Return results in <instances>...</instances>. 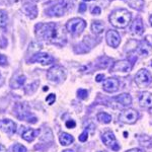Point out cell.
I'll list each match as a JSON object with an SVG mask.
<instances>
[{
    "instance_id": "cell-19",
    "label": "cell",
    "mask_w": 152,
    "mask_h": 152,
    "mask_svg": "<svg viewBox=\"0 0 152 152\" xmlns=\"http://www.w3.org/2000/svg\"><path fill=\"white\" fill-rule=\"evenodd\" d=\"M91 31H94L95 35H99V34L104 33V24L99 20L94 21L91 24Z\"/></svg>"
},
{
    "instance_id": "cell-16",
    "label": "cell",
    "mask_w": 152,
    "mask_h": 152,
    "mask_svg": "<svg viewBox=\"0 0 152 152\" xmlns=\"http://www.w3.org/2000/svg\"><path fill=\"white\" fill-rule=\"evenodd\" d=\"M40 134V131L39 130H34V129H26L24 132L21 134V137L28 142H31L34 141L37 138V136Z\"/></svg>"
},
{
    "instance_id": "cell-28",
    "label": "cell",
    "mask_w": 152,
    "mask_h": 152,
    "mask_svg": "<svg viewBox=\"0 0 152 152\" xmlns=\"http://www.w3.org/2000/svg\"><path fill=\"white\" fill-rule=\"evenodd\" d=\"M75 126H76V123L73 121V120H70V121L66 122V127H67V128L73 129V128H75Z\"/></svg>"
},
{
    "instance_id": "cell-21",
    "label": "cell",
    "mask_w": 152,
    "mask_h": 152,
    "mask_svg": "<svg viewBox=\"0 0 152 152\" xmlns=\"http://www.w3.org/2000/svg\"><path fill=\"white\" fill-rule=\"evenodd\" d=\"M97 120L100 122V123H104V124H109L110 122L112 121V116L107 113H99L97 115Z\"/></svg>"
},
{
    "instance_id": "cell-24",
    "label": "cell",
    "mask_w": 152,
    "mask_h": 152,
    "mask_svg": "<svg viewBox=\"0 0 152 152\" xmlns=\"http://www.w3.org/2000/svg\"><path fill=\"white\" fill-rule=\"evenodd\" d=\"M12 149H13V152H26V148L21 144H15Z\"/></svg>"
},
{
    "instance_id": "cell-36",
    "label": "cell",
    "mask_w": 152,
    "mask_h": 152,
    "mask_svg": "<svg viewBox=\"0 0 152 152\" xmlns=\"http://www.w3.org/2000/svg\"><path fill=\"white\" fill-rule=\"evenodd\" d=\"M63 152H74V151H72V150H69V149H67V150H64Z\"/></svg>"
},
{
    "instance_id": "cell-31",
    "label": "cell",
    "mask_w": 152,
    "mask_h": 152,
    "mask_svg": "<svg viewBox=\"0 0 152 152\" xmlns=\"http://www.w3.org/2000/svg\"><path fill=\"white\" fill-rule=\"evenodd\" d=\"M86 9H87L86 4H85V3H80L79 8H78V11H79V12H84Z\"/></svg>"
},
{
    "instance_id": "cell-33",
    "label": "cell",
    "mask_w": 152,
    "mask_h": 152,
    "mask_svg": "<svg viewBox=\"0 0 152 152\" xmlns=\"http://www.w3.org/2000/svg\"><path fill=\"white\" fill-rule=\"evenodd\" d=\"M126 152H142V151L138 148H134V149H130V150L126 151Z\"/></svg>"
},
{
    "instance_id": "cell-7",
    "label": "cell",
    "mask_w": 152,
    "mask_h": 152,
    "mask_svg": "<svg viewBox=\"0 0 152 152\" xmlns=\"http://www.w3.org/2000/svg\"><path fill=\"white\" fill-rule=\"evenodd\" d=\"M132 69V63L129 60H120L115 62L111 67V72L128 73Z\"/></svg>"
},
{
    "instance_id": "cell-1",
    "label": "cell",
    "mask_w": 152,
    "mask_h": 152,
    "mask_svg": "<svg viewBox=\"0 0 152 152\" xmlns=\"http://www.w3.org/2000/svg\"><path fill=\"white\" fill-rule=\"evenodd\" d=\"M36 36L50 43L63 45L66 43V35L63 29L55 23H39L36 26Z\"/></svg>"
},
{
    "instance_id": "cell-15",
    "label": "cell",
    "mask_w": 152,
    "mask_h": 152,
    "mask_svg": "<svg viewBox=\"0 0 152 152\" xmlns=\"http://www.w3.org/2000/svg\"><path fill=\"white\" fill-rule=\"evenodd\" d=\"M131 31L134 35H137V36H140L143 34L144 26H143V23H142V19L140 18H136L134 20V23H132V26H131Z\"/></svg>"
},
{
    "instance_id": "cell-32",
    "label": "cell",
    "mask_w": 152,
    "mask_h": 152,
    "mask_svg": "<svg viewBox=\"0 0 152 152\" xmlns=\"http://www.w3.org/2000/svg\"><path fill=\"white\" fill-rule=\"evenodd\" d=\"M104 74H99L96 76V78H95V79H96L97 82H100V81H102V79H104Z\"/></svg>"
},
{
    "instance_id": "cell-29",
    "label": "cell",
    "mask_w": 152,
    "mask_h": 152,
    "mask_svg": "<svg viewBox=\"0 0 152 152\" xmlns=\"http://www.w3.org/2000/svg\"><path fill=\"white\" fill-rule=\"evenodd\" d=\"M24 81H26V77H24V76H19L18 79H16V82L18 83V87L21 86V85H23V83H24Z\"/></svg>"
},
{
    "instance_id": "cell-14",
    "label": "cell",
    "mask_w": 152,
    "mask_h": 152,
    "mask_svg": "<svg viewBox=\"0 0 152 152\" xmlns=\"http://www.w3.org/2000/svg\"><path fill=\"white\" fill-rule=\"evenodd\" d=\"M139 102H140L141 107L150 109L152 107V94L151 92L145 91L143 94H141L140 99H139Z\"/></svg>"
},
{
    "instance_id": "cell-12",
    "label": "cell",
    "mask_w": 152,
    "mask_h": 152,
    "mask_svg": "<svg viewBox=\"0 0 152 152\" xmlns=\"http://www.w3.org/2000/svg\"><path fill=\"white\" fill-rule=\"evenodd\" d=\"M68 9L66 8V6L63 3H58L55 5L51 6L50 8L47 10V14L49 16H62L65 14V12Z\"/></svg>"
},
{
    "instance_id": "cell-30",
    "label": "cell",
    "mask_w": 152,
    "mask_h": 152,
    "mask_svg": "<svg viewBox=\"0 0 152 152\" xmlns=\"http://www.w3.org/2000/svg\"><path fill=\"white\" fill-rule=\"evenodd\" d=\"M100 8L99 6H95V7H94V9L91 10V13L92 14H94V15H99V14H100Z\"/></svg>"
},
{
    "instance_id": "cell-5",
    "label": "cell",
    "mask_w": 152,
    "mask_h": 152,
    "mask_svg": "<svg viewBox=\"0 0 152 152\" xmlns=\"http://www.w3.org/2000/svg\"><path fill=\"white\" fill-rule=\"evenodd\" d=\"M138 112L135 111L133 109H128V110H124L120 113L119 115V120L121 122H123L125 124H134L136 123V121L138 120Z\"/></svg>"
},
{
    "instance_id": "cell-13",
    "label": "cell",
    "mask_w": 152,
    "mask_h": 152,
    "mask_svg": "<svg viewBox=\"0 0 152 152\" xmlns=\"http://www.w3.org/2000/svg\"><path fill=\"white\" fill-rule=\"evenodd\" d=\"M0 130L7 134H14L16 132V124L8 119L0 121Z\"/></svg>"
},
{
    "instance_id": "cell-27",
    "label": "cell",
    "mask_w": 152,
    "mask_h": 152,
    "mask_svg": "<svg viewBox=\"0 0 152 152\" xmlns=\"http://www.w3.org/2000/svg\"><path fill=\"white\" fill-rule=\"evenodd\" d=\"M7 65V58L6 56L0 54V66H5Z\"/></svg>"
},
{
    "instance_id": "cell-4",
    "label": "cell",
    "mask_w": 152,
    "mask_h": 152,
    "mask_svg": "<svg viewBox=\"0 0 152 152\" xmlns=\"http://www.w3.org/2000/svg\"><path fill=\"white\" fill-rule=\"evenodd\" d=\"M47 78L51 82L60 83L64 81L66 78V71L64 68L60 67V66H54L48 70Z\"/></svg>"
},
{
    "instance_id": "cell-11",
    "label": "cell",
    "mask_w": 152,
    "mask_h": 152,
    "mask_svg": "<svg viewBox=\"0 0 152 152\" xmlns=\"http://www.w3.org/2000/svg\"><path fill=\"white\" fill-rule=\"evenodd\" d=\"M53 61L54 58L47 53H38L31 59V62H39L42 65H49L53 63Z\"/></svg>"
},
{
    "instance_id": "cell-25",
    "label": "cell",
    "mask_w": 152,
    "mask_h": 152,
    "mask_svg": "<svg viewBox=\"0 0 152 152\" xmlns=\"http://www.w3.org/2000/svg\"><path fill=\"white\" fill-rule=\"evenodd\" d=\"M46 100H47V102L49 104H53L54 102H55V100H56V95L55 94H49L48 96H47V99H46Z\"/></svg>"
},
{
    "instance_id": "cell-20",
    "label": "cell",
    "mask_w": 152,
    "mask_h": 152,
    "mask_svg": "<svg viewBox=\"0 0 152 152\" xmlns=\"http://www.w3.org/2000/svg\"><path fill=\"white\" fill-rule=\"evenodd\" d=\"M128 4L132 8L136 9V10H140L143 7L144 0H128Z\"/></svg>"
},
{
    "instance_id": "cell-17",
    "label": "cell",
    "mask_w": 152,
    "mask_h": 152,
    "mask_svg": "<svg viewBox=\"0 0 152 152\" xmlns=\"http://www.w3.org/2000/svg\"><path fill=\"white\" fill-rule=\"evenodd\" d=\"M116 100L119 102V104L124 105V107H128V105L132 104V99H131V96H130V94H120L119 96L116 97Z\"/></svg>"
},
{
    "instance_id": "cell-35",
    "label": "cell",
    "mask_w": 152,
    "mask_h": 152,
    "mask_svg": "<svg viewBox=\"0 0 152 152\" xmlns=\"http://www.w3.org/2000/svg\"><path fill=\"white\" fill-rule=\"evenodd\" d=\"M149 23H150V24H151V26H152V15L149 18Z\"/></svg>"
},
{
    "instance_id": "cell-10",
    "label": "cell",
    "mask_w": 152,
    "mask_h": 152,
    "mask_svg": "<svg viewBox=\"0 0 152 152\" xmlns=\"http://www.w3.org/2000/svg\"><path fill=\"white\" fill-rule=\"evenodd\" d=\"M120 86V81L117 79V78H107V79L104 81V85H102V88H104V91L107 92H115L119 89Z\"/></svg>"
},
{
    "instance_id": "cell-22",
    "label": "cell",
    "mask_w": 152,
    "mask_h": 152,
    "mask_svg": "<svg viewBox=\"0 0 152 152\" xmlns=\"http://www.w3.org/2000/svg\"><path fill=\"white\" fill-rule=\"evenodd\" d=\"M7 19H8V18H7L6 11L0 10V26H2V28L5 26L7 23Z\"/></svg>"
},
{
    "instance_id": "cell-9",
    "label": "cell",
    "mask_w": 152,
    "mask_h": 152,
    "mask_svg": "<svg viewBox=\"0 0 152 152\" xmlns=\"http://www.w3.org/2000/svg\"><path fill=\"white\" fill-rule=\"evenodd\" d=\"M105 39H107V45L113 48H117L120 45V43H121V37H120L119 33L116 31H113V29L107 31Z\"/></svg>"
},
{
    "instance_id": "cell-18",
    "label": "cell",
    "mask_w": 152,
    "mask_h": 152,
    "mask_svg": "<svg viewBox=\"0 0 152 152\" xmlns=\"http://www.w3.org/2000/svg\"><path fill=\"white\" fill-rule=\"evenodd\" d=\"M59 140H60V143L64 146H67V145H70L73 141H74V138L73 136H71L70 134L68 133H61L60 136H59Z\"/></svg>"
},
{
    "instance_id": "cell-3",
    "label": "cell",
    "mask_w": 152,
    "mask_h": 152,
    "mask_svg": "<svg viewBox=\"0 0 152 152\" xmlns=\"http://www.w3.org/2000/svg\"><path fill=\"white\" fill-rule=\"evenodd\" d=\"M85 26H86V23L79 18L70 19L66 23V28L72 35H80L83 31V29L85 28Z\"/></svg>"
},
{
    "instance_id": "cell-23",
    "label": "cell",
    "mask_w": 152,
    "mask_h": 152,
    "mask_svg": "<svg viewBox=\"0 0 152 152\" xmlns=\"http://www.w3.org/2000/svg\"><path fill=\"white\" fill-rule=\"evenodd\" d=\"M77 94H78V97H80V99H85L87 97V95H88V92H87L86 89L80 88V89H78Z\"/></svg>"
},
{
    "instance_id": "cell-38",
    "label": "cell",
    "mask_w": 152,
    "mask_h": 152,
    "mask_svg": "<svg viewBox=\"0 0 152 152\" xmlns=\"http://www.w3.org/2000/svg\"><path fill=\"white\" fill-rule=\"evenodd\" d=\"M0 80H1V75H0Z\"/></svg>"
},
{
    "instance_id": "cell-2",
    "label": "cell",
    "mask_w": 152,
    "mask_h": 152,
    "mask_svg": "<svg viewBox=\"0 0 152 152\" xmlns=\"http://www.w3.org/2000/svg\"><path fill=\"white\" fill-rule=\"evenodd\" d=\"M132 14L127 9H118L112 12L109 20L113 26L118 28H125L131 21Z\"/></svg>"
},
{
    "instance_id": "cell-26",
    "label": "cell",
    "mask_w": 152,
    "mask_h": 152,
    "mask_svg": "<svg viewBox=\"0 0 152 152\" xmlns=\"http://www.w3.org/2000/svg\"><path fill=\"white\" fill-rule=\"evenodd\" d=\"M87 137H88V132H87V130H84V131H83V133L79 136V141L85 142L87 140Z\"/></svg>"
},
{
    "instance_id": "cell-34",
    "label": "cell",
    "mask_w": 152,
    "mask_h": 152,
    "mask_svg": "<svg viewBox=\"0 0 152 152\" xmlns=\"http://www.w3.org/2000/svg\"><path fill=\"white\" fill-rule=\"evenodd\" d=\"M0 152H7L6 148L3 145H1V144H0Z\"/></svg>"
},
{
    "instance_id": "cell-8",
    "label": "cell",
    "mask_w": 152,
    "mask_h": 152,
    "mask_svg": "<svg viewBox=\"0 0 152 152\" xmlns=\"http://www.w3.org/2000/svg\"><path fill=\"white\" fill-rule=\"evenodd\" d=\"M102 142L104 143L105 146H107L109 148H111L112 150L118 151L120 149V146L118 144V142L116 140V137H115L114 133L112 132H105V133L102 135Z\"/></svg>"
},
{
    "instance_id": "cell-6",
    "label": "cell",
    "mask_w": 152,
    "mask_h": 152,
    "mask_svg": "<svg viewBox=\"0 0 152 152\" xmlns=\"http://www.w3.org/2000/svg\"><path fill=\"white\" fill-rule=\"evenodd\" d=\"M135 82L139 87H146L152 82V76L146 69H141L135 76Z\"/></svg>"
},
{
    "instance_id": "cell-37",
    "label": "cell",
    "mask_w": 152,
    "mask_h": 152,
    "mask_svg": "<svg viewBox=\"0 0 152 152\" xmlns=\"http://www.w3.org/2000/svg\"><path fill=\"white\" fill-rule=\"evenodd\" d=\"M84 1H91V0H84Z\"/></svg>"
}]
</instances>
